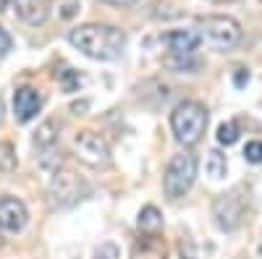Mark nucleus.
<instances>
[{
  "label": "nucleus",
  "instance_id": "nucleus-25",
  "mask_svg": "<svg viewBox=\"0 0 262 259\" xmlns=\"http://www.w3.org/2000/svg\"><path fill=\"white\" fill-rule=\"evenodd\" d=\"M0 121H3V102H0Z\"/></svg>",
  "mask_w": 262,
  "mask_h": 259
},
{
  "label": "nucleus",
  "instance_id": "nucleus-23",
  "mask_svg": "<svg viewBox=\"0 0 262 259\" xmlns=\"http://www.w3.org/2000/svg\"><path fill=\"white\" fill-rule=\"evenodd\" d=\"M86 105H90V102H76V105H71L74 115H81V110H86Z\"/></svg>",
  "mask_w": 262,
  "mask_h": 259
},
{
  "label": "nucleus",
  "instance_id": "nucleus-7",
  "mask_svg": "<svg viewBox=\"0 0 262 259\" xmlns=\"http://www.w3.org/2000/svg\"><path fill=\"white\" fill-rule=\"evenodd\" d=\"M74 149H76L79 160H84L92 168H102V165L111 162V147H107V142L95 131H81L74 139Z\"/></svg>",
  "mask_w": 262,
  "mask_h": 259
},
{
  "label": "nucleus",
  "instance_id": "nucleus-26",
  "mask_svg": "<svg viewBox=\"0 0 262 259\" xmlns=\"http://www.w3.org/2000/svg\"><path fill=\"white\" fill-rule=\"evenodd\" d=\"M215 3H233V0H215Z\"/></svg>",
  "mask_w": 262,
  "mask_h": 259
},
{
  "label": "nucleus",
  "instance_id": "nucleus-6",
  "mask_svg": "<svg viewBox=\"0 0 262 259\" xmlns=\"http://www.w3.org/2000/svg\"><path fill=\"white\" fill-rule=\"evenodd\" d=\"M86 186L79 181V176L74 170H55L53 173V181H50V194H53V202L58 207H71L84 197Z\"/></svg>",
  "mask_w": 262,
  "mask_h": 259
},
{
  "label": "nucleus",
  "instance_id": "nucleus-16",
  "mask_svg": "<svg viewBox=\"0 0 262 259\" xmlns=\"http://www.w3.org/2000/svg\"><path fill=\"white\" fill-rule=\"evenodd\" d=\"M0 170H16V155H13V144L8 142H0Z\"/></svg>",
  "mask_w": 262,
  "mask_h": 259
},
{
  "label": "nucleus",
  "instance_id": "nucleus-10",
  "mask_svg": "<svg viewBox=\"0 0 262 259\" xmlns=\"http://www.w3.org/2000/svg\"><path fill=\"white\" fill-rule=\"evenodd\" d=\"M42 107V97L37 89H32V86H21V89H16L13 95V113H16V121L18 123H29Z\"/></svg>",
  "mask_w": 262,
  "mask_h": 259
},
{
  "label": "nucleus",
  "instance_id": "nucleus-15",
  "mask_svg": "<svg viewBox=\"0 0 262 259\" xmlns=\"http://www.w3.org/2000/svg\"><path fill=\"white\" fill-rule=\"evenodd\" d=\"M217 142H221V144H226V147L236 144V142H238V126H236L233 121L223 123L221 128H217Z\"/></svg>",
  "mask_w": 262,
  "mask_h": 259
},
{
  "label": "nucleus",
  "instance_id": "nucleus-17",
  "mask_svg": "<svg viewBox=\"0 0 262 259\" xmlns=\"http://www.w3.org/2000/svg\"><path fill=\"white\" fill-rule=\"evenodd\" d=\"M165 63H168L170 68H179V71H194V68H200V60H196V58H173L170 55Z\"/></svg>",
  "mask_w": 262,
  "mask_h": 259
},
{
  "label": "nucleus",
  "instance_id": "nucleus-18",
  "mask_svg": "<svg viewBox=\"0 0 262 259\" xmlns=\"http://www.w3.org/2000/svg\"><path fill=\"white\" fill-rule=\"evenodd\" d=\"M244 157H247V162L262 165V142H249L244 149Z\"/></svg>",
  "mask_w": 262,
  "mask_h": 259
},
{
  "label": "nucleus",
  "instance_id": "nucleus-2",
  "mask_svg": "<svg viewBox=\"0 0 262 259\" xmlns=\"http://www.w3.org/2000/svg\"><path fill=\"white\" fill-rule=\"evenodd\" d=\"M170 128L184 147H194L207 128V107L196 100L179 102L170 113Z\"/></svg>",
  "mask_w": 262,
  "mask_h": 259
},
{
  "label": "nucleus",
  "instance_id": "nucleus-22",
  "mask_svg": "<svg viewBox=\"0 0 262 259\" xmlns=\"http://www.w3.org/2000/svg\"><path fill=\"white\" fill-rule=\"evenodd\" d=\"M233 81H236V86H244V84L249 81V74H247L244 68H238V74H236V79H233Z\"/></svg>",
  "mask_w": 262,
  "mask_h": 259
},
{
  "label": "nucleus",
  "instance_id": "nucleus-20",
  "mask_svg": "<svg viewBox=\"0 0 262 259\" xmlns=\"http://www.w3.org/2000/svg\"><path fill=\"white\" fill-rule=\"evenodd\" d=\"M95 256L97 259H118V249H116V244H102Z\"/></svg>",
  "mask_w": 262,
  "mask_h": 259
},
{
  "label": "nucleus",
  "instance_id": "nucleus-1",
  "mask_svg": "<svg viewBox=\"0 0 262 259\" xmlns=\"http://www.w3.org/2000/svg\"><path fill=\"white\" fill-rule=\"evenodd\" d=\"M69 42L76 50H81L86 58L113 60L123 53L126 34L116 27H107V24H84V27L71 29Z\"/></svg>",
  "mask_w": 262,
  "mask_h": 259
},
{
  "label": "nucleus",
  "instance_id": "nucleus-4",
  "mask_svg": "<svg viewBox=\"0 0 262 259\" xmlns=\"http://www.w3.org/2000/svg\"><path fill=\"white\" fill-rule=\"evenodd\" d=\"M249 207V194L244 191V186H236L231 189L228 194L217 197L215 204H212V218H215V225L221 230H236L244 220V212Z\"/></svg>",
  "mask_w": 262,
  "mask_h": 259
},
{
  "label": "nucleus",
  "instance_id": "nucleus-12",
  "mask_svg": "<svg viewBox=\"0 0 262 259\" xmlns=\"http://www.w3.org/2000/svg\"><path fill=\"white\" fill-rule=\"evenodd\" d=\"M139 230L142 233H149V236H158L160 233V228H163V215H160V209L158 207H152V204H147L142 212H139Z\"/></svg>",
  "mask_w": 262,
  "mask_h": 259
},
{
  "label": "nucleus",
  "instance_id": "nucleus-13",
  "mask_svg": "<svg viewBox=\"0 0 262 259\" xmlns=\"http://www.w3.org/2000/svg\"><path fill=\"white\" fill-rule=\"evenodd\" d=\"M58 131H60V123L58 121H45L39 126V131L34 136V147H37V152L39 149H48V147H55L58 144Z\"/></svg>",
  "mask_w": 262,
  "mask_h": 259
},
{
  "label": "nucleus",
  "instance_id": "nucleus-11",
  "mask_svg": "<svg viewBox=\"0 0 262 259\" xmlns=\"http://www.w3.org/2000/svg\"><path fill=\"white\" fill-rule=\"evenodd\" d=\"M13 11L16 16L29 27L45 24L50 16V0H13Z\"/></svg>",
  "mask_w": 262,
  "mask_h": 259
},
{
  "label": "nucleus",
  "instance_id": "nucleus-27",
  "mask_svg": "<svg viewBox=\"0 0 262 259\" xmlns=\"http://www.w3.org/2000/svg\"><path fill=\"white\" fill-rule=\"evenodd\" d=\"M0 246H3V239H0Z\"/></svg>",
  "mask_w": 262,
  "mask_h": 259
},
{
  "label": "nucleus",
  "instance_id": "nucleus-14",
  "mask_svg": "<svg viewBox=\"0 0 262 259\" xmlns=\"http://www.w3.org/2000/svg\"><path fill=\"white\" fill-rule=\"evenodd\" d=\"M228 170V162H226V155L217 152V149H212V152L207 155V176L212 178H223Z\"/></svg>",
  "mask_w": 262,
  "mask_h": 259
},
{
  "label": "nucleus",
  "instance_id": "nucleus-3",
  "mask_svg": "<svg viewBox=\"0 0 262 259\" xmlns=\"http://www.w3.org/2000/svg\"><path fill=\"white\" fill-rule=\"evenodd\" d=\"M196 29H200L205 45H210L217 53H228L242 42V27L231 16H205L200 18Z\"/></svg>",
  "mask_w": 262,
  "mask_h": 259
},
{
  "label": "nucleus",
  "instance_id": "nucleus-9",
  "mask_svg": "<svg viewBox=\"0 0 262 259\" xmlns=\"http://www.w3.org/2000/svg\"><path fill=\"white\" fill-rule=\"evenodd\" d=\"M27 220L29 215H27L24 202L16 197H0V228L8 233H18L27 225Z\"/></svg>",
  "mask_w": 262,
  "mask_h": 259
},
{
  "label": "nucleus",
  "instance_id": "nucleus-21",
  "mask_svg": "<svg viewBox=\"0 0 262 259\" xmlns=\"http://www.w3.org/2000/svg\"><path fill=\"white\" fill-rule=\"evenodd\" d=\"M11 48H13V39H11V34L0 27V55H8L11 53Z\"/></svg>",
  "mask_w": 262,
  "mask_h": 259
},
{
  "label": "nucleus",
  "instance_id": "nucleus-19",
  "mask_svg": "<svg viewBox=\"0 0 262 259\" xmlns=\"http://www.w3.org/2000/svg\"><path fill=\"white\" fill-rule=\"evenodd\" d=\"M60 84H63V89H66V92H74L76 86L81 84V79L76 76V71H63V76H60Z\"/></svg>",
  "mask_w": 262,
  "mask_h": 259
},
{
  "label": "nucleus",
  "instance_id": "nucleus-24",
  "mask_svg": "<svg viewBox=\"0 0 262 259\" xmlns=\"http://www.w3.org/2000/svg\"><path fill=\"white\" fill-rule=\"evenodd\" d=\"M105 3H111V6H131V3H137V0H105Z\"/></svg>",
  "mask_w": 262,
  "mask_h": 259
},
{
  "label": "nucleus",
  "instance_id": "nucleus-5",
  "mask_svg": "<svg viewBox=\"0 0 262 259\" xmlns=\"http://www.w3.org/2000/svg\"><path fill=\"white\" fill-rule=\"evenodd\" d=\"M194 178H196V157L189 155V152L173 155L168 168H165V178H163L165 194L170 199H181L184 194L191 189Z\"/></svg>",
  "mask_w": 262,
  "mask_h": 259
},
{
  "label": "nucleus",
  "instance_id": "nucleus-8",
  "mask_svg": "<svg viewBox=\"0 0 262 259\" xmlns=\"http://www.w3.org/2000/svg\"><path fill=\"white\" fill-rule=\"evenodd\" d=\"M163 42L168 45L173 58H194L196 48H200V42H202V34L191 32V29H176V32H168L163 37Z\"/></svg>",
  "mask_w": 262,
  "mask_h": 259
}]
</instances>
